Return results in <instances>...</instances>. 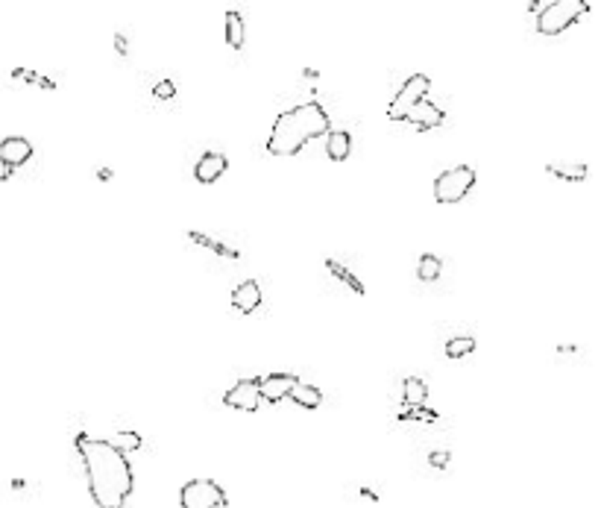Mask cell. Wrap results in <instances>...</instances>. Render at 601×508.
I'll list each match as a JSON object with an SVG mask.
<instances>
[{"label": "cell", "instance_id": "cell-18", "mask_svg": "<svg viewBox=\"0 0 601 508\" xmlns=\"http://www.w3.org/2000/svg\"><path fill=\"white\" fill-rule=\"evenodd\" d=\"M244 36H247V30H244V18H241V12H226V41H229V47L232 50H241L244 47Z\"/></svg>", "mask_w": 601, "mask_h": 508}, {"label": "cell", "instance_id": "cell-4", "mask_svg": "<svg viewBox=\"0 0 601 508\" xmlns=\"http://www.w3.org/2000/svg\"><path fill=\"white\" fill-rule=\"evenodd\" d=\"M472 186H476V171H472L469 165L449 167V171H443L434 179V200L443 203V206L461 203L464 197L472 191Z\"/></svg>", "mask_w": 601, "mask_h": 508}, {"label": "cell", "instance_id": "cell-2", "mask_svg": "<svg viewBox=\"0 0 601 508\" xmlns=\"http://www.w3.org/2000/svg\"><path fill=\"white\" fill-rule=\"evenodd\" d=\"M328 130H332V121L320 103L294 106L276 118L273 133L267 138V153L270 156H296L311 138L328 135Z\"/></svg>", "mask_w": 601, "mask_h": 508}, {"label": "cell", "instance_id": "cell-3", "mask_svg": "<svg viewBox=\"0 0 601 508\" xmlns=\"http://www.w3.org/2000/svg\"><path fill=\"white\" fill-rule=\"evenodd\" d=\"M590 9H593V3H586V0H549V6L537 15V33L561 36Z\"/></svg>", "mask_w": 601, "mask_h": 508}, {"label": "cell", "instance_id": "cell-25", "mask_svg": "<svg viewBox=\"0 0 601 508\" xmlns=\"http://www.w3.org/2000/svg\"><path fill=\"white\" fill-rule=\"evenodd\" d=\"M449 458H452V456L446 453V449H440V453H432V456H428V461H432V468H446Z\"/></svg>", "mask_w": 601, "mask_h": 508}, {"label": "cell", "instance_id": "cell-5", "mask_svg": "<svg viewBox=\"0 0 601 508\" xmlns=\"http://www.w3.org/2000/svg\"><path fill=\"white\" fill-rule=\"evenodd\" d=\"M179 505L182 508H223L226 491L214 479H191L179 491Z\"/></svg>", "mask_w": 601, "mask_h": 508}, {"label": "cell", "instance_id": "cell-29", "mask_svg": "<svg viewBox=\"0 0 601 508\" xmlns=\"http://www.w3.org/2000/svg\"><path fill=\"white\" fill-rule=\"evenodd\" d=\"M9 174H12V167H6L3 162H0V182H3V179H6Z\"/></svg>", "mask_w": 601, "mask_h": 508}, {"label": "cell", "instance_id": "cell-12", "mask_svg": "<svg viewBox=\"0 0 601 508\" xmlns=\"http://www.w3.org/2000/svg\"><path fill=\"white\" fill-rule=\"evenodd\" d=\"M261 288H259V282L255 279H247V282H241V285L232 291V306L238 308V312H244V315H252L255 308L261 306Z\"/></svg>", "mask_w": 601, "mask_h": 508}, {"label": "cell", "instance_id": "cell-17", "mask_svg": "<svg viewBox=\"0 0 601 508\" xmlns=\"http://www.w3.org/2000/svg\"><path fill=\"white\" fill-rule=\"evenodd\" d=\"M546 171L551 177H561V179H569V182H584L586 179V165L584 162H549Z\"/></svg>", "mask_w": 601, "mask_h": 508}, {"label": "cell", "instance_id": "cell-11", "mask_svg": "<svg viewBox=\"0 0 601 508\" xmlns=\"http://www.w3.org/2000/svg\"><path fill=\"white\" fill-rule=\"evenodd\" d=\"M405 124H413L417 130H434V126L443 124V109H437L432 100H420L405 115Z\"/></svg>", "mask_w": 601, "mask_h": 508}, {"label": "cell", "instance_id": "cell-15", "mask_svg": "<svg viewBox=\"0 0 601 508\" xmlns=\"http://www.w3.org/2000/svg\"><path fill=\"white\" fill-rule=\"evenodd\" d=\"M188 238H191V241H194L197 247H206V250L218 253V256H223V259H241V253H238L235 247H229V244L218 241V238H211V235H206V232L191 230V232H188Z\"/></svg>", "mask_w": 601, "mask_h": 508}, {"label": "cell", "instance_id": "cell-20", "mask_svg": "<svg viewBox=\"0 0 601 508\" xmlns=\"http://www.w3.org/2000/svg\"><path fill=\"white\" fill-rule=\"evenodd\" d=\"M443 274V262L440 256H434V253H423L420 256V264H417V276L423 282H437Z\"/></svg>", "mask_w": 601, "mask_h": 508}, {"label": "cell", "instance_id": "cell-9", "mask_svg": "<svg viewBox=\"0 0 601 508\" xmlns=\"http://www.w3.org/2000/svg\"><path fill=\"white\" fill-rule=\"evenodd\" d=\"M33 159V144H30V138H24V135H9V138H3L0 141V162H3L6 167H21V165H26Z\"/></svg>", "mask_w": 601, "mask_h": 508}, {"label": "cell", "instance_id": "cell-26", "mask_svg": "<svg viewBox=\"0 0 601 508\" xmlns=\"http://www.w3.org/2000/svg\"><path fill=\"white\" fill-rule=\"evenodd\" d=\"M114 47H118V53H121V56H126V50H130V45H126V38H123V36H114Z\"/></svg>", "mask_w": 601, "mask_h": 508}, {"label": "cell", "instance_id": "cell-27", "mask_svg": "<svg viewBox=\"0 0 601 508\" xmlns=\"http://www.w3.org/2000/svg\"><path fill=\"white\" fill-rule=\"evenodd\" d=\"M549 6V0H537V3H528V12H534V15H540L542 9Z\"/></svg>", "mask_w": 601, "mask_h": 508}, {"label": "cell", "instance_id": "cell-24", "mask_svg": "<svg viewBox=\"0 0 601 508\" xmlns=\"http://www.w3.org/2000/svg\"><path fill=\"white\" fill-rule=\"evenodd\" d=\"M153 97L155 100H174L176 97V82L174 80H159L153 86Z\"/></svg>", "mask_w": 601, "mask_h": 508}, {"label": "cell", "instance_id": "cell-22", "mask_svg": "<svg viewBox=\"0 0 601 508\" xmlns=\"http://www.w3.org/2000/svg\"><path fill=\"white\" fill-rule=\"evenodd\" d=\"M114 447L121 449V453H132V449H138L141 447V435L138 432H126V429H121L118 435H114V441H112Z\"/></svg>", "mask_w": 601, "mask_h": 508}, {"label": "cell", "instance_id": "cell-6", "mask_svg": "<svg viewBox=\"0 0 601 508\" xmlns=\"http://www.w3.org/2000/svg\"><path fill=\"white\" fill-rule=\"evenodd\" d=\"M428 89H432V80H428L425 74H413V77H408V80H405V86L399 89V94L393 97L390 106H388V118H390V121H405L408 112H411L413 106H417L420 100H425Z\"/></svg>", "mask_w": 601, "mask_h": 508}, {"label": "cell", "instance_id": "cell-28", "mask_svg": "<svg viewBox=\"0 0 601 508\" xmlns=\"http://www.w3.org/2000/svg\"><path fill=\"white\" fill-rule=\"evenodd\" d=\"M361 497H364V500H373V502H379L376 491H370V488H361Z\"/></svg>", "mask_w": 601, "mask_h": 508}, {"label": "cell", "instance_id": "cell-1", "mask_svg": "<svg viewBox=\"0 0 601 508\" xmlns=\"http://www.w3.org/2000/svg\"><path fill=\"white\" fill-rule=\"evenodd\" d=\"M77 453L85 470V482H89V493L97 508H126V500L132 497L135 476L132 464L121 453L112 441L103 438H89L79 435L77 438Z\"/></svg>", "mask_w": 601, "mask_h": 508}, {"label": "cell", "instance_id": "cell-7", "mask_svg": "<svg viewBox=\"0 0 601 508\" xmlns=\"http://www.w3.org/2000/svg\"><path fill=\"white\" fill-rule=\"evenodd\" d=\"M223 405L235 408V412H255V408L261 405L259 379H238V382L223 394Z\"/></svg>", "mask_w": 601, "mask_h": 508}, {"label": "cell", "instance_id": "cell-10", "mask_svg": "<svg viewBox=\"0 0 601 508\" xmlns=\"http://www.w3.org/2000/svg\"><path fill=\"white\" fill-rule=\"evenodd\" d=\"M226 167H229V159L223 156V153H203V156L197 159V165H194V177H197V182H203V186H211V182H218L223 174H226Z\"/></svg>", "mask_w": 601, "mask_h": 508}, {"label": "cell", "instance_id": "cell-8", "mask_svg": "<svg viewBox=\"0 0 601 508\" xmlns=\"http://www.w3.org/2000/svg\"><path fill=\"white\" fill-rule=\"evenodd\" d=\"M296 382H299V379L294 373H270V376L259 379V394H261V400L276 405V403L291 397V391H294Z\"/></svg>", "mask_w": 601, "mask_h": 508}, {"label": "cell", "instance_id": "cell-23", "mask_svg": "<svg viewBox=\"0 0 601 508\" xmlns=\"http://www.w3.org/2000/svg\"><path fill=\"white\" fill-rule=\"evenodd\" d=\"M437 412L434 408H425V405H417V408H408V412L399 414V420H423V423H437Z\"/></svg>", "mask_w": 601, "mask_h": 508}, {"label": "cell", "instance_id": "cell-16", "mask_svg": "<svg viewBox=\"0 0 601 508\" xmlns=\"http://www.w3.org/2000/svg\"><path fill=\"white\" fill-rule=\"evenodd\" d=\"M402 400L408 408H417V405H425L428 400V385L423 382L420 376H408L402 382Z\"/></svg>", "mask_w": 601, "mask_h": 508}, {"label": "cell", "instance_id": "cell-13", "mask_svg": "<svg viewBox=\"0 0 601 508\" xmlns=\"http://www.w3.org/2000/svg\"><path fill=\"white\" fill-rule=\"evenodd\" d=\"M326 153H328V159H332V162L349 159V153H352V135H349L347 130H328Z\"/></svg>", "mask_w": 601, "mask_h": 508}, {"label": "cell", "instance_id": "cell-14", "mask_svg": "<svg viewBox=\"0 0 601 508\" xmlns=\"http://www.w3.org/2000/svg\"><path fill=\"white\" fill-rule=\"evenodd\" d=\"M291 400H294V405H299V408H320L323 394H320L317 385H311V382H296L294 391H291Z\"/></svg>", "mask_w": 601, "mask_h": 508}, {"label": "cell", "instance_id": "cell-19", "mask_svg": "<svg viewBox=\"0 0 601 508\" xmlns=\"http://www.w3.org/2000/svg\"><path fill=\"white\" fill-rule=\"evenodd\" d=\"M323 264H326V267H328V271H332V274H335V276H337V279L343 282V285H349V288H352V291L358 294V297H364V294H367V288H364V282H361V279H358V276H355V274L349 271V267H347V264H340L337 259H326Z\"/></svg>", "mask_w": 601, "mask_h": 508}, {"label": "cell", "instance_id": "cell-21", "mask_svg": "<svg viewBox=\"0 0 601 508\" xmlns=\"http://www.w3.org/2000/svg\"><path fill=\"white\" fill-rule=\"evenodd\" d=\"M469 352H476V338L472 335H457L452 341H446V356L449 359H464Z\"/></svg>", "mask_w": 601, "mask_h": 508}]
</instances>
